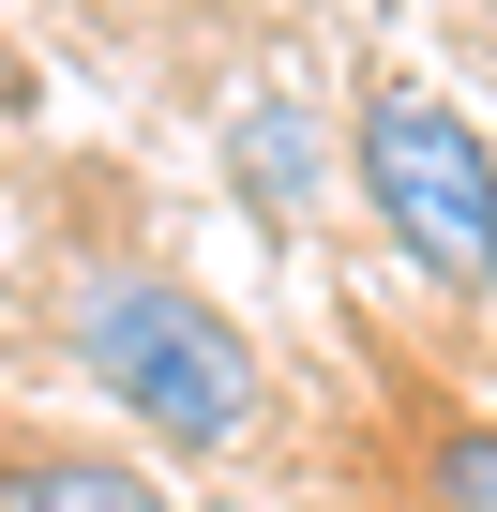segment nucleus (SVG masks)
Returning <instances> with one entry per match:
<instances>
[{"instance_id": "obj_1", "label": "nucleus", "mask_w": 497, "mask_h": 512, "mask_svg": "<svg viewBox=\"0 0 497 512\" xmlns=\"http://www.w3.org/2000/svg\"><path fill=\"white\" fill-rule=\"evenodd\" d=\"M76 362L121 392V422H151V437H181V452H241L257 407H272L241 317L196 302L181 272H106V287H76Z\"/></svg>"}, {"instance_id": "obj_2", "label": "nucleus", "mask_w": 497, "mask_h": 512, "mask_svg": "<svg viewBox=\"0 0 497 512\" xmlns=\"http://www.w3.org/2000/svg\"><path fill=\"white\" fill-rule=\"evenodd\" d=\"M347 151H362V211L407 272L452 287V302H497V151H482V121L437 106L422 76H377Z\"/></svg>"}, {"instance_id": "obj_3", "label": "nucleus", "mask_w": 497, "mask_h": 512, "mask_svg": "<svg viewBox=\"0 0 497 512\" xmlns=\"http://www.w3.org/2000/svg\"><path fill=\"white\" fill-rule=\"evenodd\" d=\"M0 512H166V482L91 437H46V452H0Z\"/></svg>"}, {"instance_id": "obj_4", "label": "nucleus", "mask_w": 497, "mask_h": 512, "mask_svg": "<svg viewBox=\"0 0 497 512\" xmlns=\"http://www.w3.org/2000/svg\"><path fill=\"white\" fill-rule=\"evenodd\" d=\"M241 166H257V196H272V211H302V196H317V136H302V106H287V91L241 121Z\"/></svg>"}, {"instance_id": "obj_5", "label": "nucleus", "mask_w": 497, "mask_h": 512, "mask_svg": "<svg viewBox=\"0 0 497 512\" xmlns=\"http://www.w3.org/2000/svg\"><path fill=\"white\" fill-rule=\"evenodd\" d=\"M422 497H437V512H497V437H482V422H452V437L422 452Z\"/></svg>"}]
</instances>
